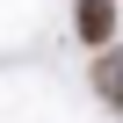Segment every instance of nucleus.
Returning <instances> with one entry per match:
<instances>
[{"label": "nucleus", "instance_id": "1", "mask_svg": "<svg viewBox=\"0 0 123 123\" xmlns=\"http://www.w3.org/2000/svg\"><path fill=\"white\" fill-rule=\"evenodd\" d=\"M80 36L87 43H109L116 36V0H80Z\"/></svg>", "mask_w": 123, "mask_h": 123}, {"label": "nucleus", "instance_id": "2", "mask_svg": "<svg viewBox=\"0 0 123 123\" xmlns=\"http://www.w3.org/2000/svg\"><path fill=\"white\" fill-rule=\"evenodd\" d=\"M94 94L101 101H123V58H101L94 65Z\"/></svg>", "mask_w": 123, "mask_h": 123}]
</instances>
